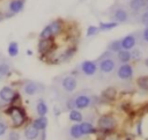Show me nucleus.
I'll list each match as a JSON object with an SVG mask.
<instances>
[{
  "mask_svg": "<svg viewBox=\"0 0 148 140\" xmlns=\"http://www.w3.org/2000/svg\"><path fill=\"white\" fill-rule=\"evenodd\" d=\"M73 101H74V108L76 109H86L91 103V98L87 95H79Z\"/></svg>",
  "mask_w": 148,
  "mask_h": 140,
  "instance_id": "nucleus-11",
  "label": "nucleus"
},
{
  "mask_svg": "<svg viewBox=\"0 0 148 140\" xmlns=\"http://www.w3.org/2000/svg\"><path fill=\"white\" fill-rule=\"evenodd\" d=\"M31 124H32V126H34L35 128H37L38 131H45V128H46V126H47V118H46L45 116H43V117H39V116H38V118L34 119Z\"/></svg>",
  "mask_w": 148,
  "mask_h": 140,
  "instance_id": "nucleus-16",
  "label": "nucleus"
},
{
  "mask_svg": "<svg viewBox=\"0 0 148 140\" xmlns=\"http://www.w3.org/2000/svg\"><path fill=\"white\" fill-rule=\"evenodd\" d=\"M80 128H81L82 134H92V133H95V132H96L95 127H94L90 123H87V121H84V123L80 124Z\"/></svg>",
  "mask_w": 148,
  "mask_h": 140,
  "instance_id": "nucleus-22",
  "label": "nucleus"
},
{
  "mask_svg": "<svg viewBox=\"0 0 148 140\" xmlns=\"http://www.w3.org/2000/svg\"><path fill=\"white\" fill-rule=\"evenodd\" d=\"M21 90L25 96H35L44 90V86L32 80H24L21 84Z\"/></svg>",
  "mask_w": 148,
  "mask_h": 140,
  "instance_id": "nucleus-2",
  "label": "nucleus"
},
{
  "mask_svg": "<svg viewBox=\"0 0 148 140\" xmlns=\"http://www.w3.org/2000/svg\"><path fill=\"white\" fill-rule=\"evenodd\" d=\"M39 133H40V131H38L37 128H35L31 123L28 124V125L24 127V131H23L24 138H25L27 140H36V139L39 137Z\"/></svg>",
  "mask_w": 148,
  "mask_h": 140,
  "instance_id": "nucleus-13",
  "label": "nucleus"
},
{
  "mask_svg": "<svg viewBox=\"0 0 148 140\" xmlns=\"http://www.w3.org/2000/svg\"><path fill=\"white\" fill-rule=\"evenodd\" d=\"M109 50L112 52H119L121 50V43L120 40H113L109 44Z\"/></svg>",
  "mask_w": 148,
  "mask_h": 140,
  "instance_id": "nucleus-30",
  "label": "nucleus"
},
{
  "mask_svg": "<svg viewBox=\"0 0 148 140\" xmlns=\"http://www.w3.org/2000/svg\"><path fill=\"white\" fill-rule=\"evenodd\" d=\"M3 20V16H2V13H0V22Z\"/></svg>",
  "mask_w": 148,
  "mask_h": 140,
  "instance_id": "nucleus-38",
  "label": "nucleus"
},
{
  "mask_svg": "<svg viewBox=\"0 0 148 140\" xmlns=\"http://www.w3.org/2000/svg\"><path fill=\"white\" fill-rule=\"evenodd\" d=\"M146 0H130V9L133 13H139L145 8Z\"/></svg>",
  "mask_w": 148,
  "mask_h": 140,
  "instance_id": "nucleus-17",
  "label": "nucleus"
},
{
  "mask_svg": "<svg viewBox=\"0 0 148 140\" xmlns=\"http://www.w3.org/2000/svg\"><path fill=\"white\" fill-rule=\"evenodd\" d=\"M1 58H2V57H1V53H0V59H1Z\"/></svg>",
  "mask_w": 148,
  "mask_h": 140,
  "instance_id": "nucleus-40",
  "label": "nucleus"
},
{
  "mask_svg": "<svg viewBox=\"0 0 148 140\" xmlns=\"http://www.w3.org/2000/svg\"><path fill=\"white\" fill-rule=\"evenodd\" d=\"M49 25H50V28H51V31H52V35H53V36L59 35V34L61 32V30H62V23H61L60 20H54V21H52Z\"/></svg>",
  "mask_w": 148,
  "mask_h": 140,
  "instance_id": "nucleus-20",
  "label": "nucleus"
},
{
  "mask_svg": "<svg viewBox=\"0 0 148 140\" xmlns=\"http://www.w3.org/2000/svg\"><path fill=\"white\" fill-rule=\"evenodd\" d=\"M102 96H103L104 98L111 101V100H113V98L116 97V89L112 88V87H109V88H106V89L103 91Z\"/></svg>",
  "mask_w": 148,
  "mask_h": 140,
  "instance_id": "nucleus-27",
  "label": "nucleus"
},
{
  "mask_svg": "<svg viewBox=\"0 0 148 140\" xmlns=\"http://www.w3.org/2000/svg\"><path fill=\"white\" fill-rule=\"evenodd\" d=\"M49 109H47V105L45 103L44 100H38L37 101V104H36V112L39 117H43V116H46Z\"/></svg>",
  "mask_w": 148,
  "mask_h": 140,
  "instance_id": "nucleus-18",
  "label": "nucleus"
},
{
  "mask_svg": "<svg viewBox=\"0 0 148 140\" xmlns=\"http://www.w3.org/2000/svg\"><path fill=\"white\" fill-rule=\"evenodd\" d=\"M81 69H82V72H83L86 75H89V76H90V75H94V74L96 73V71H97V65H96L95 62H92V61L87 60V61L82 62Z\"/></svg>",
  "mask_w": 148,
  "mask_h": 140,
  "instance_id": "nucleus-15",
  "label": "nucleus"
},
{
  "mask_svg": "<svg viewBox=\"0 0 148 140\" xmlns=\"http://www.w3.org/2000/svg\"><path fill=\"white\" fill-rule=\"evenodd\" d=\"M12 74V64L5 59L1 58L0 59V79L2 78H8Z\"/></svg>",
  "mask_w": 148,
  "mask_h": 140,
  "instance_id": "nucleus-12",
  "label": "nucleus"
},
{
  "mask_svg": "<svg viewBox=\"0 0 148 140\" xmlns=\"http://www.w3.org/2000/svg\"><path fill=\"white\" fill-rule=\"evenodd\" d=\"M127 140H131V139H127Z\"/></svg>",
  "mask_w": 148,
  "mask_h": 140,
  "instance_id": "nucleus-41",
  "label": "nucleus"
},
{
  "mask_svg": "<svg viewBox=\"0 0 148 140\" xmlns=\"http://www.w3.org/2000/svg\"><path fill=\"white\" fill-rule=\"evenodd\" d=\"M145 64H146V66H147V67H148V58H147V59H146V60H145Z\"/></svg>",
  "mask_w": 148,
  "mask_h": 140,
  "instance_id": "nucleus-39",
  "label": "nucleus"
},
{
  "mask_svg": "<svg viewBox=\"0 0 148 140\" xmlns=\"http://www.w3.org/2000/svg\"><path fill=\"white\" fill-rule=\"evenodd\" d=\"M132 58H131V52L128 51V50H120L119 52H118V60L119 61H121V62H124V64H127L130 60H131Z\"/></svg>",
  "mask_w": 148,
  "mask_h": 140,
  "instance_id": "nucleus-21",
  "label": "nucleus"
},
{
  "mask_svg": "<svg viewBox=\"0 0 148 140\" xmlns=\"http://www.w3.org/2000/svg\"><path fill=\"white\" fill-rule=\"evenodd\" d=\"M77 86V82H76V79L72 75H68V76H65L62 80H61V88L67 91V93H72L75 90Z\"/></svg>",
  "mask_w": 148,
  "mask_h": 140,
  "instance_id": "nucleus-8",
  "label": "nucleus"
},
{
  "mask_svg": "<svg viewBox=\"0 0 148 140\" xmlns=\"http://www.w3.org/2000/svg\"><path fill=\"white\" fill-rule=\"evenodd\" d=\"M27 54L28 56H32V51L31 50H27Z\"/></svg>",
  "mask_w": 148,
  "mask_h": 140,
  "instance_id": "nucleus-37",
  "label": "nucleus"
},
{
  "mask_svg": "<svg viewBox=\"0 0 148 140\" xmlns=\"http://www.w3.org/2000/svg\"><path fill=\"white\" fill-rule=\"evenodd\" d=\"M2 112L5 113V116L8 117V126L14 130L22 127L28 120L27 112L21 105H7L2 110Z\"/></svg>",
  "mask_w": 148,
  "mask_h": 140,
  "instance_id": "nucleus-1",
  "label": "nucleus"
},
{
  "mask_svg": "<svg viewBox=\"0 0 148 140\" xmlns=\"http://www.w3.org/2000/svg\"><path fill=\"white\" fill-rule=\"evenodd\" d=\"M133 75V68L131 65L128 64H124L121 65L118 71H117V76L120 79V80H128L131 79Z\"/></svg>",
  "mask_w": 148,
  "mask_h": 140,
  "instance_id": "nucleus-9",
  "label": "nucleus"
},
{
  "mask_svg": "<svg viewBox=\"0 0 148 140\" xmlns=\"http://www.w3.org/2000/svg\"><path fill=\"white\" fill-rule=\"evenodd\" d=\"M138 84L140 88L145 89V90H148V76H142L138 80Z\"/></svg>",
  "mask_w": 148,
  "mask_h": 140,
  "instance_id": "nucleus-31",
  "label": "nucleus"
},
{
  "mask_svg": "<svg viewBox=\"0 0 148 140\" xmlns=\"http://www.w3.org/2000/svg\"><path fill=\"white\" fill-rule=\"evenodd\" d=\"M8 128H9V126H8L7 120H6V119H3V117H2V116H0V138L5 137V135L7 134Z\"/></svg>",
  "mask_w": 148,
  "mask_h": 140,
  "instance_id": "nucleus-24",
  "label": "nucleus"
},
{
  "mask_svg": "<svg viewBox=\"0 0 148 140\" xmlns=\"http://www.w3.org/2000/svg\"><path fill=\"white\" fill-rule=\"evenodd\" d=\"M142 38L146 43H148V27H146L145 30L142 31Z\"/></svg>",
  "mask_w": 148,
  "mask_h": 140,
  "instance_id": "nucleus-35",
  "label": "nucleus"
},
{
  "mask_svg": "<svg viewBox=\"0 0 148 140\" xmlns=\"http://www.w3.org/2000/svg\"><path fill=\"white\" fill-rule=\"evenodd\" d=\"M140 57H141V52L139 51V49H134L131 52V58H133V59H140Z\"/></svg>",
  "mask_w": 148,
  "mask_h": 140,
  "instance_id": "nucleus-34",
  "label": "nucleus"
},
{
  "mask_svg": "<svg viewBox=\"0 0 148 140\" xmlns=\"http://www.w3.org/2000/svg\"><path fill=\"white\" fill-rule=\"evenodd\" d=\"M16 90L10 86H3L0 89V110L2 111L7 105L12 103L16 95Z\"/></svg>",
  "mask_w": 148,
  "mask_h": 140,
  "instance_id": "nucleus-3",
  "label": "nucleus"
},
{
  "mask_svg": "<svg viewBox=\"0 0 148 140\" xmlns=\"http://www.w3.org/2000/svg\"><path fill=\"white\" fill-rule=\"evenodd\" d=\"M23 8H24V0H10L7 5V12H5L2 16L3 19L12 17L18 14L20 12H22Z\"/></svg>",
  "mask_w": 148,
  "mask_h": 140,
  "instance_id": "nucleus-4",
  "label": "nucleus"
},
{
  "mask_svg": "<svg viewBox=\"0 0 148 140\" xmlns=\"http://www.w3.org/2000/svg\"><path fill=\"white\" fill-rule=\"evenodd\" d=\"M117 25H118V23L114 22V21H111V22H101L98 28L101 30H111V29L116 28Z\"/></svg>",
  "mask_w": 148,
  "mask_h": 140,
  "instance_id": "nucleus-28",
  "label": "nucleus"
},
{
  "mask_svg": "<svg viewBox=\"0 0 148 140\" xmlns=\"http://www.w3.org/2000/svg\"><path fill=\"white\" fill-rule=\"evenodd\" d=\"M69 119H71L72 121H75V123L81 121V120H82V113H81L79 110L72 109V110L69 111Z\"/></svg>",
  "mask_w": 148,
  "mask_h": 140,
  "instance_id": "nucleus-26",
  "label": "nucleus"
},
{
  "mask_svg": "<svg viewBox=\"0 0 148 140\" xmlns=\"http://www.w3.org/2000/svg\"><path fill=\"white\" fill-rule=\"evenodd\" d=\"M69 135L73 138V139H79L82 137V132H81V128H80V125L79 124H74L71 126L69 128Z\"/></svg>",
  "mask_w": 148,
  "mask_h": 140,
  "instance_id": "nucleus-23",
  "label": "nucleus"
},
{
  "mask_svg": "<svg viewBox=\"0 0 148 140\" xmlns=\"http://www.w3.org/2000/svg\"><path fill=\"white\" fill-rule=\"evenodd\" d=\"M98 67H99L101 72H103V73H111L116 68V62L110 57L109 58H104V59H102L99 61V66Z\"/></svg>",
  "mask_w": 148,
  "mask_h": 140,
  "instance_id": "nucleus-10",
  "label": "nucleus"
},
{
  "mask_svg": "<svg viewBox=\"0 0 148 140\" xmlns=\"http://www.w3.org/2000/svg\"><path fill=\"white\" fill-rule=\"evenodd\" d=\"M120 43H121V49L123 50H128L130 51L131 49L134 47V45L136 43V38H135L134 35H127L120 40Z\"/></svg>",
  "mask_w": 148,
  "mask_h": 140,
  "instance_id": "nucleus-14",
  "label": "nucleus"
},
{
  "mask_svg": "<svg viewBox=\"0 0 148 140\" xmlns=\"http://www.w3.org/2000/svg\"><path fill=\"white\" fill-rule=\"evenodd\" d=\"M7 137H6V140H20L21 139V134H20V132L17 131V130H12L10 132H7V134H6Z\"/></svg>",
  "mask_w": 148,
  "mask_h": 140,
  "instance_id": "nucleus-29",
  "label": "nucleus"
},
{
  "mask_svg": "<svg viewBox=\"0 0 148 140\" xmlns=\"http://www.w3.org/2000/svg\"><path fill=\"white\" fill-rule=\"evenodd\" d=\"M37 49H38V52L40 53L42 57L49 56L53 51V49H54V42H53L52 38H49V39H39L38 45H37Z\"/></svg>",
  "mask_w": 148,
  "mask_h": 140,
  "instance_id": "nucleus-6",
  "label": "nucleus"
},
{
  "mask_svg": "<svg viewBox=\"0 0 148 140\" xmlns=\"http://www.w3.org/2000/svg\"><path fill=\"white\" fill-rule=\"evenodd\" d=\"M98 30H99V28H98V27L90 25V27H88V30H87V36H88V37L94 36V35H96V34L98 32Z\"/></svg>",
  "mask_w": 148,
  "mask_h": 140,
  "instance_id": "nucleus-32",
  "label": "nucleus"
},
{
  "mask_svg": "<svg viewBox=\"0 0 148 140\" xmlns=\"http://www.w3.org/2000/svg\"><path fill=\"white\" fill-rule=\"evenodd\" d=\"M7 54L10 58H14L18 54V44L15 40H12L7 46Z\"/></svg>",
  "mask_w": 148,
  "mask_h": 140,
  "instance_id": "nucleus-19",
  "label": "nucleus"
},
{
  "mask_svg": "<svg viewBox=\"0 0 148 140\" xmlns=\"http://www.w3.org/2000/svg\"><path fill=\"white\" fill-rule=\"evenodd\" d=\"M145 12L142 13V15H141V23L143 24V25H146V27H148V10H146V9H143Z\"/></svg>",
  "mask_w": 148,
  "mask_h": 140,
  "instance_id": "nucleus-33",
  "label": "nucleus"
},
{
  "mask_svg": "<svg viewBox=\"0 0 148 140\" xmlns=\"http://www.w3.org/2000/svg\"><path fill=\"white\" fill-rule=\"evenodd\" d=\"M141 125H142V124H141V121H139V124H138V134H139V135H141V134H142V131H141Z\"/></svg>",
  "mask_w": 148,
  "mask_h": 140,
  "instance_id": "nucleus-36",
  "label": "nucleus"
},
{
  "mask_svg": "<svg viewBox=\"0 0 148 140\" xmlns=\"http://www.w3.org/2000/svg\"><path fill=\"white\" fill-rule=\"evenodd\" d=\"M98 128L103 132H110L116 127V119L112 116L109 115H104L102 117H99L98 121Z\"/></svg>",
  "mask_w": 148,
  "mask_h": 140,
  "instance_id": "nucleus-5",
  "label": "nucleus"
},
{
  "mask_svg": "<svg viewBox=\"0 0 148 140\" xmlns=\"http://www.w3.org/2000/svg\"><path fill=\"white\" fill-rule=\"evenodd\" d=\"M112 19L117 23H124L128 21V13L123 7H117L112 10Z\"/></svg>",
  "mask_w": 148,
  "mask_h": 140,
  "instance_id": "nucleus-7",
  "label": "nucleus"
},
{
  "mask_svg": "<svg viewBox=\"0 0 148 140\" xmlns=\"http://www.w3.org/2000/svg\"><path fill=\"white\" fill-rule=\"evenodd\" d=\"M53 35H52V31H51V28L50 25L47 24L46 27L43 28V30L40 31L39 34V39H49V38H52Z\"/></svg>",
  "mask_w": 148,
  "mask_h": 140,
  "instance_id": "nucleus-25",
  "label": "nucleus"
}]
</instances>
